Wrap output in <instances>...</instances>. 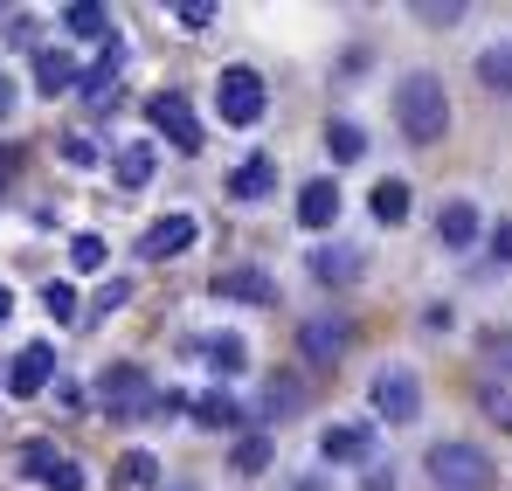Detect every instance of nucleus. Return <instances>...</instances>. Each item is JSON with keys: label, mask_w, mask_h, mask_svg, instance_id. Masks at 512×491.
<instances>
[{"label": "nucleus", "mask_w": 512, "mask_h": 491, "mask_svg": "<svg viewBox=\"0 0 512 491\" xmlns=\"http://www.w3.org/2000/svg\"><path fill=\"white\" fill-rule=\"evenodd\" d=\"M395 118H402V132H409V146H436V139L450 132V97H443V77L409 70V77L395 83Z\"/></svg>", "instance_id": "obj_1"}, {"label": "nucleus", "mask_w": 512, "mask_h": 491, "mask_svg": "<svg viewBox=\"0 0 512 491\" xmlns=\"http://www.w3.org/2000/svg\"><path fill=\"white\" fill-rule=\"evenodd\" d=\"M97 409L118 415V422H139V415L160 409V395H153V381H146L139 367H104V374H97Z\"/></svg>", "instance_id": "obj_2"}, {"label": "nucleus", "mask_w": 512, "mask_h": 491, "mask_svg": "<svg viewBox=\"0 0 512 491\" xmlns=\"http://www.w3.org/2000/svg\"><path fill=\"white\" fill-rule=\"evenodd\" d=\"M429 478L443 491H492V457L478 443H436L429 450Z\"/></svg>", "instance_id": "obj_3"}, {"label": "nucleus", "mask_w": 512, "mask_h": 491, "mask_svg": "<svg viewBox=\"0 0 512 491\" xmlns=\"http://www.w3.org/2000/svg\"><path fill=\"white\" fill-rule=\"evenodd\" d=\"M146 125L167 132L173 153H201V118H194L187 90H153V97H146Z\"/></svg>", "instance_id": "obj_4"}, {"label": "nucleus", "mask_w": 512, "mask_h": 491, "mask_svg": "<svg viewBox=\"0 0 512 491\" xmlns=\"http://www.w3.org/2000/svg\"><path fill=\"white\" fill-rule=\"evenodd\" d=\"M263 104H270V90H263V77L256 70H222L215 77V111H222V125H256L263 118Z\"/></svg>", "instance_id": "obj_5"}, {"label": "nucleus", "mask_w": 512, "mask_h": 491, "mask_svg": "<svg viewBox=\"0 0 512 491\" xmlns=\"http://www.w3.org/2000/svg\"><path fill=\"white\" fill-rule=\"evenodd\" d=\"M374 409H381V422H416L423 415V381L409 367H381L374 374Z\"/></svg>", "instance_id": "obj_6"}, {"label": "nucleus", "mask_w": 512, "mask_h": 491, "mask_svg": "<svg viewBox=\"0 0 512 491\" xmlns=\"http://www.w3.org/2000/svg\"><path fill=\"white\" fill-rule=\"evenodd\" d=\"M346 346H353V326L333 319V312H319V319H305V326H298V353H305L312 367H333Z\"/></svg>", "instance_id": "obj_7"}, {"label": "nucleus", "mask_w": 512, "mask_h": 491, "mask_svg": "<svg viewBox=\"0 0 512 491\" xmlns=\"http://www.w3.org/2000/svg\"><path fill=\"white\" fill-rule=\"evenodd\" d=\"M21 457H28V478H35L42 491H84V464L63 457L56 443H28Z\"/></svg>", "instance_id": "obj_8"}, {"label": "nucleus", "mask_w": 512, "mask_h": 491, "mask_svg": "<svg viewBox=\"0 0 512 491\" xmlns=\"http://www.w3.org/2000/svg\"><path fill=\"white\" fill-rule=\"evenodd\" d=\"M49 374H56V353H49L42 339H28V346L14 353V367H7V395H14V402H35V395L49 388Z\"/></svg>", "instance_id": "obj_9"}, {"label": "nucleus", "mask_w": 512, "mask_h": 491, "mask_svg": "<svg viewBox=\"0 0 512 491\" xmlns=\"http://www.w3.org/2000/svg\"><path fill=\"white\" fill-rule=\"evenodd\" d=\"M194 236H201L194 215H160V222L139 236V256H146V263H167V256H180V249H194Z\"/></svg>", "instance_id": "obj_10"}, {"label": "nucleus", "mask_w": 512, "mask_h": 491, "mask_svg": "<svg viewBox=\"0 0 512 491\" xmlns=\"http://www.w3.org/2000/svg\"><path fill=\"white\" fill-rule=\"evenodd\" d=\"M319 450H326V464H367L374 457V429L367 422H333L319 436Z\"/></svg>", "instance_id": "obj_11"}, {"label": "nucleus", "mask_w": 512, "mask_h": 491, "mask_svg": "<svg viewBox=\"0 0 512 491\" xmlns=\"http://www.w3.org/2000/svg\"><path fill=\"white\" fill-rule=\"evenodd\" d=\"M298 222L305 229H333L340 222V187L333 180H305L298 187Z\"/></svg>", "instance_id": "obj_12"}, {"label": "nucleus", "mask_w": 512, "mask_h": 491, "mask_svg": "<svg viewBox=\"0 0 512 491\" xmlns=\"http://www.w3.org/2000/svg\"><path fill=\"white\" fill-rule=\"evenodd\" d=\"M478 229H485V222H478L471 201H443V215H436V243H443V249H471V243H478Z\"/></svg>", "instance_id": "obj_13"}, {"label": "nucleus", "mask_w": 512, "mask_h": 491, "mask_svg": "<svg viewBox=\"0 0 512 491\" xmlns=\"http://www.w3.org/2000/svg\"><path fill=\"white\" fill-rule=\"evenodd\" d=\"M77 63H70V49H35V90L42 97H63V90H77Z\"/></svg>", "instance_id": "obj_14"}, {"label": "nucleus", "mask_w": 512, "mask_h": 491, "mask_svg": "<svg viewBox=\"0 0 512 491\" xmlns=\"http://www.w3.org/2000/svg\"><path fill=\"white\" fill-rule=\"evenodd\" d=\"M215 298H236V305H270V277L263 270H215Z\"/></svg>", "instance_id": "obj_15"}, {"label": "nucleus", "mask_w": 512, "mask_h": 491, "mask_svg": "<svg viewBox=\"0 0 512 491\" xmlns=\"http://www.w3.org/2000/svg\"><path fill=\"white\" fill-rule=\"evenodd\" d=\"M194 353H201V360H208V367H215V374H222V381H229V374H243V367H250V346H243V339H236V332H208V339H201V346H194Z\"/></svg>", "instance_id": "obj_16"}, {"label": "nucleus", "mask_w": 512, "mask_h": 491, "mask_svg": "<svg viewBox=\"0 0 512 491\" xmlns=\"http://www.w3.org/2000/svg\"><path fill=\"white\" fill-rule=\"evenodd\" d=\"M270 187H277V160H270V153H256V160H243L229 173V194H236V201H263Z\"/></svg>", "instance_id": "obj_17"}, {"label": "nucleus", "mask_w": 512, "mask_h": 491, "mask_svg": "<svg viewBox=\"0 0 512 491\" xmlns=\"http://www.w3.org/2000/svg\"><path fill=\"white\" fill-rule=\"evenodd\" d=\"M118 56H125V49L111 42V49H104V63H97V70H84V83H77V90H84V104H97V111L118 97Z\"/></svg>", "instance_id": "obj_18"}, {"label": "nucleus", "mask_w": 512, "mask_h": 491, "mask_svg": "<svg viewBox=\"0 0 512 491\" xmlns=\"http://www.w3.org/2000/svg\"><path fill=\"white\" fill-rule=\"evenodd\" d=\"M194 422H201V429H236V422H243V402H236L229 388H208V395L194 402Z\"/></svg>", "instance_id": "obj_19"}, {"label": "nucleus", "mask_w": 512, "mask_h": 491, "mask_svg": "<svg viewBox=\"0 0 512 491\" xmlns=\"http://www.w3.org/2000/svg\"><path fill=\"white\" fill-rule=\"evenodd\" d=\"M312 277L319 284H353L360 277V249H312Z\"/></svg>", "instance_id": "obj_20"}, {"label": "nucleus", "mask_w": 512, "mask_h": 491, "mask_svg": "<svg viewBox=\"0 0 512 491\" xmlns=\"http://www.w3.org/2000/svg\"><path fill=\"white\" fill-rule=\"evenodd\" d=\"M63 28H70V35H84V42H104V35H111V7L77 0V7H63Z\"/></svg>", "instance_id": "obj_21"}, {"label": "nucleus", "mask_w": 512, "mask_h": 491, "mask_svg": "<svg viewBox=\"0 0 512 491\" xmlns=\"http://www.w3.org/2000/svg\"><path fill=\"white\" fill-rule=\"evenodd\" d=\"M118 485L125 491H153L160 485V457H153V450H125V457H118Z\"/></svg>", "instance_id": "obj_22"}, {"label": "nucleus", "mask_w": 512, "mask_h": 491, "mask_svg": "<svg viewBox=\"0 0 512 491\" xmlns=\"http://www.w3.org/2000/svg\"><path fill=\"white\" fill-rule=\"evenodd\" d=\"M367 208H374V222H388V229H395V222H409V180H381Z\"/></svg>", "instance_id": "obj_23"}, {"label": "nucleus", "mask_w": 512, "mask_h": 491, "mask_svg": "<svg viewBox=\"0 0 512 491\" xmlns=\"http://www.w3.org/2000/svg\"><path fill=\"white\" fill-rule=\"evenodd\" d=\"M326 153H333V160H360V153H367V132H360L353 118H333V125H326Z\"/></svg>", "instance_id": "obj_24"}, {"label": "nucleus", "mask_w": 512, "mask_h": 491, "mask_svg": "<svg viewBox=\"0 0 512 491\" xmlns=\"http://www.w3.org/2000/svg\"><path fill=\"white\" fill-rule=\"evenodd\" d=\"M146 180H153V146L139 139V146L118 153V187H146Z\"/></svg>", "instance_id": "obj_25"}, {"label": "nucleus", "mask_w": 512, "mask_h": 491, "mask_svg": "<svg viewBox=\"0 0 512 491\" xmlns=\"http://www.w3.org/2000/svg\"><path fill=\"white\" fill-rule=\"evenodd\" d=\"M478 77H485V90H506V97H512V42L478 56Z\"/></svg>", "instance_id": "obj_26"}, {"label": "nucleus", "mask_w": 512, "mask_h": 491, "mask_svg": "<svg viewBox=\"0 0 512 491\" xmlns=\"http://www.w3.org/2000/svg\"><path fill=\"white\" fill-rule=\"evenodd\" d=\"M42 312H49L56 326H77V312H84V305H77V291H70V284H49V291H42Z\"/></svg>", "instance_id": "obj_27"}, {"label": "nucleus", "mask_w": 512, "mask_h": 491, "mask_svg": "<svg viewBox=\"0 0 512 491\" xmlns=\"http://www.w3.org/2000/svg\"><path fill=\"white\" fill-rule=\"evenodd\" d=\"M236 471H243V478L270 471V436H243V443H236Z\"/></svg>", "instance_id": "obj_28"}, {"label": "nucleus", "mask_w": 512, "mask_h": 491, "mask_svg": "<svg viewBox=\"0 0 512 491\" xmlns=\"http://www.w3.org/2000/svg\"><path fill=\"white\" fill-rule=\"evenodd\" d=\"M70 263H77V270H104V236H70Z\"/></svg>", "instance_id": "obj_29"}, {"label": "nucleus", "mask_w": 512, "mask_h": 491, "mask_svg": "<svg viewBox=\"0 0 512 491\" xmlns=\"http://www.w3.org/2000/svg\"><path fill=\"white\" fill-rule=\"evenodd\" d=\"M291 402H298V381H291V374H277V381L263 388V415H291Z\"/></svg>", "instance_id": "obj_30"}, {"label": "nucleus", "mask_w": 512, "mask_h": 491, "mask_svg": "<svg viewBox=\"0 0 512 491\" xmlns=\"http://www.w3.org/2000/svg\"><path fill=\"white\" fill-rule=\"evenodd\" d=\"M173 21H180V28H208V21H215V0H180Z\"/></svg>", "instance_id": "obj_31"}, {"label": "nucleus", "mask_w": 512, "mask_h": 491, "mask_svg": "<svg viewBox=\"0 0 512 491\" xmlns=\"http://www.w3.org/2000/svg\"><path fill=\"white\" fill-rule=\"evenodd\" d=\"M416 21H429V28H450V21H464V7H457V0H443V7H416Z\"/></svg>", "instance_id": "obj_32"}, {"label": "nucleus", "mask_w": 512, "mask_h": 491, "mask_svg": "<svg viewBox=\"0 0 512 491\" xmlns=\"http://www.w3.org/2000/svg\"><path fill=\"white\" fill-rule=\"evenodd\" d=\"M125 298H132V284H125V277H111V284H104V298H97V305H104V312H118V305H125Z\"/></svg>", "instance_id": "obj_33"}, {"label": "nucleus", "mask_w": 512, "mask_h": 491, "mask_svg": "<svg viewBox=\"0 0 512 491\" xmlns=\"http://www.w3.org/2000/svg\"><path fill=\"white\" fill-rule=\"evenodd\" d=\"M485 415H492V422H506V429H512V395H485Z\"/></svg>", "instance_id": "obj_34"}, {"label": "nucleus", "mask_w": 512, "mask_h": 491, "mask_svg": "<svg viewBox=\"0 0 512 491\" xmlns=\"http://www.w3.org/2000/svg\"><path fill=\"white\" fill-rule=\"evenodd\" d=\"M492 256H499V263H512V222H499V236H492Z\"/></svg>", "instance_id": "obj_35"}, {"label": "nucleus", "mask_w": 512, "mask_h": 491, "mask_svg": "<svg viewBox=\"0 0 512 491\" xmlns=\"http://www.w3.org/2000/svg\"><path fill=\"white\" fill-rule=\"evenodd\" d=\"M7 319H14V291L0 284V326H7Z\"/></svg>", "instance_id": "obj_36"}, {"label": "nucleus", "mask_w": 512, "mask_h": 491, "mask_svg": "<svg viewBox=\"0 0 512 491\" xmlns=\"http://www.w3.org/2000/svg\"><path fill=\"white\" fill-rule=\"evenodd\" d=\"M7 111H14V83L0 77V118H7Z\"/></svg>", "instance_id": "obj_37"}, {"label": "nucleus", "mask_w": 512, "mask_h": 491, "mask_svg": "<svg viewBox=\"0 0 512 491\" xmlns=\"http://www.w3.org/2000/svg\"><path fill=\"white\" fill-rule=\"evenodd\" d=\"M173 491H194V485H173Z\"/></svg>", "instance_id": "obj_38"}]
</instances>
